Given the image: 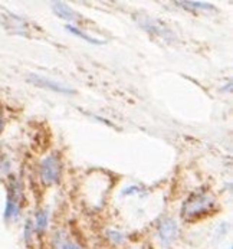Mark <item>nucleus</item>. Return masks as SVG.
Here are the masks:
<instances>
[{"mask_svg": "<svg viewBox=\"0 0 233 249\" xmlns=\"http://www.w3.org/2000/svg\"><path fill=\"white\" fill-rule=\"evenodd\" d=\"M9 170H10V160L4 154H0V178L6 176Z\"/></svg>", "mask_w": 233, "mask_h": 249, "instance_id": "9d476101", "label": "nucleus"}, {"mask_svg": "<svg viewBox=\"0 0 233 249\" xmlns=\"http://www.w3.org/2000/svg\"><path fill=\"white\" fill-rule=\"evenodd\" d=\"M215 206V199L207 193H195L183 205L181 214L187 220H195L203 214L209 213Z\"/></svg>", "mask_w": 233, "mask_h": 249, "instance_id": "f257e3e1", "label": "nucleus"}, {"mask_svg": "<svg viewBox=\"0 0 233 249\" xmlns=\"http://www.w3.org/2000/svg\"><path fill=\"white\" fill-rule=\"evenodd\" d=\"M52 9H54V12L61 19H65V20H78L79 19L78 18V13L72 7H69L68 4H65V3L55 1V3H52Z\"/></svg>", "mask_w": 233, "mask_h": 249, "instance_id": "423d86ee", "label": "nucleus"}, {"mask_svg": "<svg viewBox=\"0 0 233 249\" xmlns=\"http://www.w3.org/2000/svg\"><path fill=\"white\" fill-rule=\"evenodd\" d=\"M3 127H4V121H3V115H1V112H0V133H1V130H3Z\"/></svg>", "mask_w": 233, "mask_h": 249, "instance_id": "ddd939ff", "label": "nucleus"}, {"mask_svg": "<svg viewBox=\"0 0 233 249\" xmlns=\"http://www.w3.org/2000/svg\"><path fill=\"white\" fill-rule=\"evenodd\" d=\"M48 222H49V214L46 211H39L36 213V217H35V223L34 228L36 231V233H42L45 232V229L48 228Z\"/></svg>", "mask_w": 233, "mask_h": 249, "instance_id": "0eeeda50", "label": "nucleus"}, {"mask_svg": "<svg viewBox=\"0 0 233 249\" xmlns=\"http://www.w3.org/2000/svg\"><path fill=\"white\" fill-rule=\"evenodd\" d=\"M177 233H179L177 222L171 217H167L159 225V239L166 247H170L176 241Z\"/></svg>", "mask_w": 233, "mask_h": 249, "instance_id": "20e7f679", "label": "nucleus"}, {"mask_svg": "<svg viewBox=\"0 0 233 249\" xmlns=\"http://www.w3.org/2000/svg\"><path fill=\"white\" fill-rule=\"evenodd\" d=\"M32 231H34V222H31V220H28L26 222V226H25V239L29 242V239L32 238L31 235H32Z\"/></svg>", "mask_w": 233, "mask_h": 249, "instance_id": "9b49d317", "label": "nucleus"}, {"mask_svg": "<svg viewBox=\"0 0 233 249\" xmlns=\"http://www.w3.org/2000/svg\"><path fill=\"white\" fill-rule=\"evenodd\" d=\"M20 202H22V187L18 180H12L7 192V202L4 209V219L7 222L16 220L20 214Z\"/></svg>", "mask_w": 233, "mask_h": 249, "instance_id": "7ed1b4c3", "label": "nucleus"}, {"mask_svg": "<svg viewBox=\"0 0 233 249\" xmlns=\"http://www.w3.org/2000/svg\"><path fill=\"white\" fill-rule=\"evenodd\" d=\"M58 249H79V247L71 241H62L59 245H58Z\"/></svg>", "mask_w": 233, "mask_h": 249, "instance_id": "f8f14e48", "label": "nucleus"}, {"mask_svg": "<svg viewBox=\"0 0 233 249\" xmlns=\"http://www.w3.org/2000/svg\"><path fill=\"white\" fill-rule=\"evenodd\" d=\"M62 175V163L56 154H51L42 160L39 167V176L43 184L51 186L59 181Z\"/></svg>", "mask_w": 233, "mask_h": 249, "instance_id": "f03ea898", "label": "nucleus"}, {"mask_svg": "<svg viewBox=\"0 0 233 249\" xmlns=\"http://www.w3.org/2000/svg\"><path fill=\"white\" fill-rule=\"evenodd\" d=\"M29 81L35 84L36 87H42V88H48L51 91H56V92H61V94H73V89L68 88L65 85L59 84V82H55L52 79H48L45 76H40V75H32L29 78Z\"/></svg>", "mask_w": 233, "mask_h": 249, "instance_id": "39448f33", "label": "nucleus"}, {"mask_svg": "<svg viewBox=\"0 0 233 249\" xmlns=\"http://www.w3.org/2000/svg\"><path fill=\"white\" fill-rule=\"evenodd\" d=\"M67 29L71 32V34H73V35L79 36V37H82V39H85V40H88V42H91V43H101V40L98 39H95V37H92V36L87 35V34H84L82 31H79L78 28H73V26H71V25H68Z\"/></svg>", "mask_w": 233, "mask_h": 249, "instance_id": "1a4fd4ad", "label": "nucleus"}, {"mask_svg": "<svg viewBox=\"0 0 233 249\" xmlns=\"http://www.w3.org/2000/svg\"><path fill=\"white\" fill-rule=\"evenodd\" d=\"M179 6L184 7V9H197V10H212L213 6L209 3H201V1H177Z\"/></svg>", "mask_w": 233, "mask_h": 249, "instance_id": "6e6552de", "label": "nucleus"}]
</instances>
